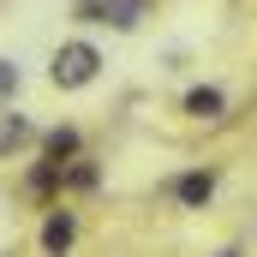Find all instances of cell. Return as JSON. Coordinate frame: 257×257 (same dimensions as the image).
I'll use <instances>...</instances> for the list:
<instances>
[{"mask_svg": "<svg viewBox=\"0 0 257 257\" xmlns=\"http://www.w3.org/2000/svg\"><path fill=\"white\" fill-rule=\"evenodd\" d=\"M96 72H102L96 42H60L54 60H48V84L54 90H84V84H96Z\"/></svg>", "mask_w": 257, "mask_h": 257, "instance_id": "1", "label": "cell"}, {"mask_svg": "<svg viewBox=\"0 0 257 257\" xmlns=\"http://www.w3.org/2000/svg\"><path fill=\"white\" fill-rule=\"evenodd\" d=\"M174 197H180L186 209H203V203L215 197V174H209V168H197V174H180V180H174Z\"/></svg>", "mask_w": 257, "mask_h": 257, "instance_id": "4", "label": "cell"}, {"mask_svg": "<svg viewBox=\"0 0 257 257\" xmlns=\"http://www.w3.org/2000/svg\"><path fill=\"white\" fill-rule=\"evenodd\" d=\"M42 144H48V162H54V168H60L66 156H72V150H78V132H72V126H54V132H48V138H42Z\"/></svg>", "mask_w": 257, "mask_h": 257, "instance_id": "7", "label": "cell"}, {"mask_svg": "<svg viewBox=\"0 0 257 257\" xmlns=\"http://www.w3.org/2000/svg\"><path fill=\"white\" fill-rule=\"evenodd\" d=\"M227 257H233V251H227Z\"/></svg>", "mask_w": 257, "mask_h": 257, "instance_id": "9", "label": "cell"}, {"mask_svg": "<svg viewBox=\"0 0 257 257\" xmlns=\"http://www.w3.org/2000/svg\"><path fill=\"white\" fill-rule=\"evenodd\" d=\"M30 138H36V132H30L24 114H0V156H6V150H18V144H30Z\"/></svg>", "mask_w": 257, "mask_h": 257, "instance_id": "6", "label": "cell"}, {"mask_svg": "<svg viewBox=\"0 0 257 257\" xmlns=\"http://www.w3.org/2000/svg\"><path fill=\"white\" fill-rule=\"evenodd\" d=\"M78 18H90V24H114V30H138L144 0H78Z\"/></svg>", "mask_w": 257, "mask_h": 257, "instance_id": "2", "label": "cell"}, {"mask_svg": "<svg viewBox=\"0 0 257 257\" xmlns=\"http://www.w3.org/2000/svg\"><path fill=\"white\" fill-rule=\"evenodd\" d=\"M72 239H78V215H72V209H54V215L42 221V251H48V257H66Z\"/></svg>", "mask_w": 257, "mask_h": 257, "instance_id": "3", "label": "cell"}, {"mask_svg": "<svg viewBox=\"0 0 257 257\" xmlns=\"http://www.w3.org/2000/svg\"><path fill=\"white\" fill-rule=\"evenodd\" d=\"M18 84H24V72H18V60H0V108H12Z\"/></svg>", "mask_w": 257, "mask_h": 257, "instance_id": "8", "label": "cell"}, {"mask_svg": "<svg viewBox=\"0 0 257 257\" xmlns=\"http://www.w3.org/2000/svg\"><path fill=\"white\" fill-rule=\"evenodd\" d=\"M221 108H227V96H221L215 84H197V90H186V114H192V120H221Z\"/></svg>", "mask_w": 257, "mask_h": 257, "instance_id": "5", "label": "cell"}]
</instances>
